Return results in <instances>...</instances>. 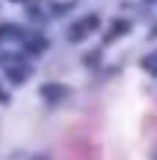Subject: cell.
Returning <instances> with one entry per match:
<instances>
[{
	"label": "cell",
	"mask_w": 157,
	"mask_h": 160,
	"mask_svg": "<svg viewBox=\"0 0 157 160\" xmlns=\"http://www.w3.org/2000/svg\"><path fill=\"white\" fill-rule=\"evenodd\" d=\"M91 28H96V17H88V19H83L77 28L72 31V39H83V33H86V31H91Z\"/></svg>",
	"instance_id": "1"
}]
</instances>
